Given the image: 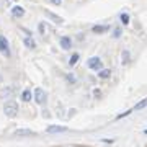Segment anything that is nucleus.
Instances as JSON below:
<instances>
[{
  "mask_svg": "<svg viewBox=\"0 0 147 147\" xmlns=\"http://www.w3.org/2000/svg\"><path fill=\"white\" fill-rule=\"evenodd\" d=\"M13 2H18V0H13Z\"/></svg>",
  "mask_w": 147,
  "mask_h": 147,
  "instance_id": "obj_22",
  "label": "nucleus"
},
{
  "mask_svg": "<svg viewBox=\"0 0 147 147\" xmlns=\"http://www.w3.org/2000/svg\"><path fill=\"white\" fill-rule=\"evenodd\" d=\"M87 65H88L92 70H101V59L100 57H90L88 61H87Z\"/></svg>",
  "mask_w": 147,
  "mask_h": 147,
  "instance_id": "obj_3",
  "label": "nucleus"
},
{
  "mask_svg": "<svg viewBox=\"0 0 147 147\" xmlns=\"http://www.w3.org/2000/svg\"><path fill=\"white\" fill-rule=\"evenodd\" d=\"M79 59H80L79 53H74L72 56H70V59H69V65H70V67H74V65H75V64L79 62Z\"/></svg>",
  "mask_w": 147,
  "mask_h": 147,
  "instance_id": "obj_11",
  "label": "nucleus"
},
{
  "mask_svg": "<svg viewBox=\"0 0 147 147\" xmlns=\"http://www.w3.org/2000/svg\"><path fill=\"white\" fill-rule=\"evenodd\" d=\"M121 34V30H115V38H118Z\"/></svg>",
  "mask_w": 147,
  "mask_h": 147,
  "instance_id": "obj_20",
  "label": "nucleus"
},
{
  "mask_svg": "<svg viewBox=\"0 0 147 147\" xmlns=\"http://www.w3.org/2000/svg\"><path fill=\"white\" fill-rule=\"evenodd\" d=\"M51 3H54V5H61L62 0H51Z\"/></svg>",
  "mask_w": 147,
  "mask_h": 147,
  "instance_id": "obj_19",
  "label": "nucleus"
},
{
  "mask_svg": "<svg viewBox=\"0 0 147 147\" xmlns=\"http://www.w3.org/2000/svg\"><path fill=\"white\" fill-rule=\"evenodd\" d=\"M38 30H39V33H41V34H44V33L47 31V25H46V23H42V21H41V23L38 25Z\"/></svg>",
  "mask_w": 147,
  "mask_h": 147,
  "instance_id": "obj_17",
  "label": "nucleus"
},
{
  "mask_svg": "<svg viewBox=\"0 0 147 147\" xmlns=\"http://www.w3.org/2000/svg\"><path fill=\"white\" fill-rule=\"evenodd\" d=\"M15 136H34V131H31V129H16L15 131Z\"/></svg>",
  "mask_w": 147,
  "mask_h": 147,
  "instance_id": "obj_7",
  "label": "nucleus"
},
{
  "mask_svg": "<svg viewBox=\"0 0 147 147\" xmlns=\"http://www.w3.org/2000/svg\"><path fill=\"white\" fill-rule=\"evenodd\" d=\"M146 106H147V98H144V100H141V101H139V103H137V105L134 106L132 110L139 111V110H142V108H146Z\"/></svg>",
  "mask_w": 147,
  "mask_h": 147,
  "instance_id": "obj_15",
  "label": "nucleus"
},
{
  "mask_svg": "<svg viewBox=\"0 0 147 147\" xmlns=\"http://www.w3.org/2000/svg\"><path fill=\"white\" fill-rule=\"evenodd\" d=\"M0 53L3 54L5 57L10 56V47H8V41H7V38L3 34H0Z\"/></svg>",
  "mask_w": 147,
  "mask_h": 147,
  "instance_id": "obj_2",
  "label": "nucleus"
},
{
  "mask_svg": "<svg viewBox=\"0 0 147 147\" xmlns=\"http://www.w3.org/2000/svg\"><path fill=\"white\" fill-rule=\"evenodd\" d=\"M61 47H62L64 51L70 49V47H72V39H70L69 36H62L61 38Z\"/></svg>",
  "mask_w": 147,
  "mask_h": 147,
  "instance_id": "obj_5",
  "label": "nucleus"
},
{
  "mask_svg": "<svg viewBox=\"0 0 147 147\" xmlns=\"http://www.w3.org/2000/svg\"><path fill=\"white\" fill-rule=\"evenodd\" d=\"M11 15L13 16H23L25 15V10H23L21 7H13V8H11Z\"/></svg>",
  "mask_w": 147,
  "mask_h": 147,
  "instance_id": "obj_12",
  "label": "nucleus"
},
{
  "mask_svg": "<svg viewBox=\"0 0 147 147\" xmlns=\"http://www.w3.org/2000/svg\"><path fill=\"white\" fill-rule=\"evenodd\" d=\"M92 31L96 33V34H103V33L110 31V26H106V25H95V26L92 28Z\"/></svg>",
  "mask_w": 147,
  "mask_h": 147,
  "instance_id": "obj_6",
  "label": "nucleus"
},
{
  "mask_svg": "<svg viewBox=\"0 0 147 147\" xmlns=\"http://www.w3.org/2000/svg\"><path fill=\"white\" fill-rule=\"evenodd\" d=\"M31 98H33V95H31L30 90H25V92L21 93V100L23 101H31Z\"/></svg>",
  "mask_w": 147,
  "mask_h": 147,
  "instance_id": "obj_14",
  "label": "nucleus"
},
{
  "mask_svg": "<svg viewBox=\"0 0 147 147\" xmlns=\"http://www.w3.org/2000/svg\"><path fill=\"white\" fill-rule=\"evenodd\" d=\"M25 46L34 49V47H36V42H34V39H33L31 36H28V38H25Z\"/></svg>",
  "mask_w": 147,
  "mask_h": 147,
  "instance_id": "obj_13",
  "label": "nucleus"
},
{
  "mask_svg": "<svg viewBox=\"0 0 147 147\" xmlns=\"http://www.w3.org/2000/svg\"><path fill=\"white\" fill-rule=\"evenodd\" d=\"M144 132H146V134H147V129H146V131H144Z\"/></svg>",
  "mask_w": 147,
  "mask_h": 147,
  "instance_id": "obj_21",
  "label": "nucleus"
},
{
  "mask_svg": "<svg viewBox=\"0 0 147 147\" xmlns=\"http://www.w3.org/2000/svg\"><path fill=\"white\" fill-rule=\"evenodd\" d=\"M119 20H121V23H123V25H127V23H129V15H127V13H121Z\"/></svg>",
  "mask_w": 147,
  "mask_h": 147,
  "instance_id": "obj_16",
  "label": "nucleus"
},
{
  "mask_svg": "<svg viewBox=\"0 0 147 147\" xmlns=\"http://www.w3.org/2000/svg\"><path fill=\"white\" fill-rule=\"evenodd\" d=\"M3 111H5V115L8 118H15L18 115V105H16V101H13V100L7 101L5 106H3Z\"/></svg>",
  "mask_w": 147,
  "mask_h": 147,
  "instance_id": "obj_1",
  "label": "nucleus"
},
{
  "mask_svg": "<svg viewBox=\"0 0 147 147\" xmlns=\"http://www.w3.org/2000/svg\"><path fill=\"white\" fill-rule=\"evenodd\" d=\"M44 13H46V15L49 16V18H51L53 21H56V23H62V21H64L61 16H57L56 13H53V11H49V10H44Z\"/></svg>",
  "mask_w": 147,
  "mask_h": 147,
  "instance_id": "obj_8",
  "label": "nucleus"
},
{
  "mask_svg": "<svg viewBox=\"0 0 147 147\" xmlns=\"http://www.w3.org/2000/svg\"><path fill=\"white\" fill-rule=\"evenodd\" d=\"M34 100H36V103H39V105H42V103L46 101V93H44V90L39 88V87L34 90Z\"/></svg>",
  "mask_w": 147,
  "mask_h": 147,
  "instance_id": "obj_4",
  "label": "nucleus"
},
{
  "mask_svg": "<svg viewBox=\"0 0 147 147\" xmlns=\"http://www.w3.org/2000/svg\"><path fill=\"white\" fill-rule=\"evenodd\" d=\"M110 75H111L110 69H101V70H98V77L100 79H110Z\"/></svg>",
  "mask_w": 147,
  "mask_h": 147,
  "instance_id": "obj_10",
  "label": "nucleus"
},
{
  "mask_svg": "<svg viewBox=\"0 0 147 147\" xmlns=\"http://www.w3.org/2000/svg\"><path fill=\"white\" fill-rule=\"evenodd\" d=\"M67 127L65 126H49L47 127V132H65Z\"/></svg>",
  "mask_w": 147,
  "mask_h": 147,
  "instance_id": "obj_9",
  "label": "nucleus"
},
{
  "mask_svg": "<svg viewBox=\"0 0 147 147\" xmlns=\"http://www.w3.org/2000/svg\"><path fill=\"white\" fill-rule=\"evenodd\" d=\"M129 62V51H123V64Z\"/></svg>",
  "mask_w": 147,
  "mask_h": 147,
  "instance_id": "obj_18",
  "label": "nucleus"
}]
</instances>
